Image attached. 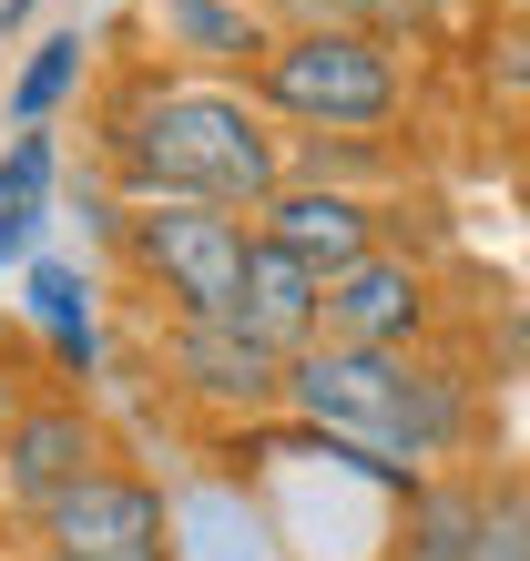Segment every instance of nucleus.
<instances>
[{"label": "nucleus", "mask_w": 530, "mask_h": 561, "mask_svg": "<svg viewBox=\"0 0 530 561\" xmlns=\"http://www.w3.org/2000/svg\"><path fill=\"white\" fill-rule=\"evenodd\" d=\"M113 174L132 205H215L245 215L286 184V123L255 103L245 82H132V103L113 113Z\"/></svg>", "instance_id": "nucleus-1"}, {"label": "nucleus", "mask_w": 530, "mask_h": 561, "mask_svg": "<svg viewBox=\"0 0 530 561\" xmlns=\"http://www.w3.org/2000/svg\"><path fill=\"white\" fill-rule=\"evenodd\" d=\"M286 409L337 439L357 470H378L398 490H418L428 459H459L470 449V378L439 368V357H378V347H337L316 337L307 357H286Z\"/></svg>", "instance_id": "nucleus-2"}, {"label": "nucleus", "mask_w": 530, "mask_h": 561, "mask_svg": "<svg viewBox=\"0 0 530 561\" xmlns=\"http://www.w3.org/2000/svg\"><path fill=\"white\" fill-rule=\"evenodd\" d=\"M245 92L286 134H357V144H388V123L408 113V72L378 31H276Z\"/></svg>", "instance_id": "nucleus-3"}, {"label": "nucleus", "mask_w": 530, "mask_h": 561, "mask_svg": "<svg viewBox=\"0 0 530 561\" xmlns=\"http://www.w3.org/2000/svg\"><path fill=\"white\" fill-rule=\"evenodd\" d=\"M245 255H255V225L215 205H132L123 225V266L163 296V317H235Z\"/></svg>", "instance_id": "nucleus-4"}, {"label": "nucleus", "mask_w": 530, "mask_h": 561, "mask_svg": "<svg viewBox=\"0 0 530 561\" xmlns=\"http://www.w3.org/2000/svg\"><path fill=\"white\" fill-rule=\"evenodd\" d=\"M21 531L42 541V561H174V501L143 470H92Z\"/></svg>", "instance_id": "nucleus-5"}, {"label": "nucleus", "mask_w": 530, "mask_h": 561, "mask_svg": "<svg viewBox=\"0 0 530 561\" xmlns=\"http://www.w3.org/2000/svg\"><path fill=\"white\" fill-rule=\"evenodd\" d=\"M439 327V286L408 245H378L368 266L326 276V337L337 347H378V357H418Z\"/></svg>", "instance_id": "nucleus-6"}, {"label": "nucleus", "mask_w": 530, "mask_h": 561, "mask_svg": "<svg viewBox=\"0 0 530 561\" xmlns=\"http://www.w3.org/2000/svg\"><path fill=\"white\" fill-rule=\"evenodd\" d=\"M92 470H113V449H103V419H92L82 399H31L11 428H0V501H11L21 520H42L61 490H82Z\"/></svg>", "instance_id": "nucleus-7"}, {"label": "nucleus", "mask_w": 530, "mask_h": 561, "mask_svg": "<svg viewBox=\"0 0 530 561\" xmlns=\"http://www.w3.org/2000/svg\"><path fill=\"white\" fill-rule=\"evenodd\" d=\"M163 368H174L184 399H205V409H286V357L255 337V327L235 317H163Z\"/></svg>", "instance_id": "nucleus-8"}, {"label": "nucleus", "mask_w": 530, "mask_h": 561, "mask_svg": "<svg viewBox=\"0 0 530 561\" xmlns=\"http://www.w3.org/2000/svg\"><path fill=\"white\" fill-rule=\"evenodd\" d=\"M255 236L286 245L296 266H316V276H347V266H368L388 245V205L378 194H347V184H276L255 205Z\"/></svg>", "instance_id": "nucleus-9"}, {"label": "nucleus", "mask_w": 530, "mask_h": 561, "mask_svg": "<svg viewBox=\"0 0 530 561\" xmlns=\"http://www.w3.org/2000/svg\"><path fill=\"white\" fill-rule=\"evenodd\" d=\"M153 42L184 61L194 82H255V61L276 51V21L255 0H153Z\"/></svg>", "instance_id": "nucleus-10"}, {"label": "nucleus", "mask_w": 530, "mask_h": 561, "mask_svg": "<svg viewBox=\"0 0 530 561\" xmlns=\"http://www.w3.org/2000/svg\"><path fill=\"white\" fill-rule=\"evenodd\" d=\"M235 327H255L276 357H307V347L326 337V276L296 266L286 245L255 236V255H245V296H235Z\"/></svg>", "instance_id": "nucleus-11"}, {"label": "nucleus", "mask_w": 530, "mask_h": 561, "mask_svg": "<svg viewBox=\"0 0 530 561\" xmlns=\"http://www.w3.org/2000/svg\"><path fill=\"white\" fill-rule=\"evenodd\" d=\"M470 501H480V470L418 480V490H408V520H398V541H388V561H470Z\"/></svg>", "instance_id": "nucleus-12"}, {"label": "nucleus", "mask_w": 530, "mask_h": 561, "mask_svg": "<svg viewBox=\"0 0 530 561\" xmlns=\"http://www.w3.org/2000/svg\"><path fill=\"white\" fill-rule=\"evenodd\" d=\"M51 134H11V153H0V266L11 255H31V236H42L51 215Z\"/></svg>", "instance_id": "nucleus-13"}, {"label": "nucleus", "mask_w": 530, "mask_h": 561, "mask_svg": "<svg viewBox=\"0 0 530 561\" xmlns=\"http://www.w3.org/2000/svg\"><path fill=\"white\" fill-rule=\"evenodd\" d=\"M31 317H42V337L61 347V368H92V286L82 266H61V255H31Z\"/></svg>", "instance_id": "nucleus-14"}, {"label": "nucleus", "mask_w": 530, "mask_h": 561, "mask_svg": "<svg viewBox=\"0 0 530 561\" xmlns=\"http://www.w3.org/2000/svg\"><path fill=\"white\" fill-rule=\"evenodd\" d=\"M470 561H530V470H480Z\"/></svg>", "instance_id": "nucleus-15"}, {"label": "nucleus", "mask_w": 530, "mask_h": 561, "mask_svg": "<svg viewBox=\"0 0 530 561\" xmlns=\"http://www.w3.org/2000/svg\"><path fill=\"white\" fill-rule=\"evenodd\" d=\"M82 61H92L82 31H51V42L21 61V82H11V123H21V134H42V123H51V103L82 82Z\"/></svg>", "instance_id": "nucleus-16"}, {"label": "nucleus", "mask_w": 530, "mask_h": 561, "mask_svg": "<svg viewBox=\"0 0 530 561\" xmlns=\"http://www.w3.org/2000/svg\"><path fill=\"white\" fill-rule=\"evenodd\" d=\"M449 21V0H347V31H378V42H428V31Z\"/></svg>", "instance_id": "nucleus-17"}, {"label": "nucleus", "mask_w": 530, "mask_h": 561, "mask_svg": "<svg viewBox=\"0 0 530 561\" xmlns=\"http://www.w3.org/2000/svg\"><path fill=\"white\" fill-rule=\"evenodd\" d=\"M489 92H500V103H530V21H510L500 42H489Z\"/></svg>", "instance_id": "nucleus-18"}, {"label": "nucleus", "mask_w": 530, "mask_h": 561, "mask_svg": "<svg viewBox=\"0 0 530 561\" xmlns=\"http://www.w3.org/2000/svg\"><path fill=\"white\" fill-rule=\"evenodd\" d=\"M21 409H31V388H21V368H11V347H0V428H11Z\"/></svg>", "instance_id": "nucleus-19"}, {"label": "nucleus", "mask_w": 530, "mask_h": 561, "mask_svg": "<svg viewBox=\"0 0 530 561\" xmlns=\"http://www.w3.org/2000/svg\"><path fill=\"white\" fill-rule=\"evenodd\" d=\"M31 21V0H0V31H21Z\"/></svg>", "instance_id": "nucleus-20"}, {"label": "nucleus", "mask_w": 530, "mask_h": 561, "mask_svg": "<svg viewBox=\"0 0 530 561\" xmlns=\"http://www.w3.org/2000/svg\"><path fill=\"white\" fill-rule=\"evenodd\" d=\"M520 205H530V134H520Z\"/></svg>", "instance_id": "nucleus-21"}, {"label": "nucleus", "mask_w": 530, "mask_h": 561, "mask_svg": "<svg viewBox=\"0 0 530 561\" xmlns=\"http://www.w3.org/2000/svg\"><path fill=\"white\" fill-rule=\"evenodd\" d=\"M520 11H530V0H520Z\"/></svg>", "instance_id": "nucleus-22"}]
</instances>
